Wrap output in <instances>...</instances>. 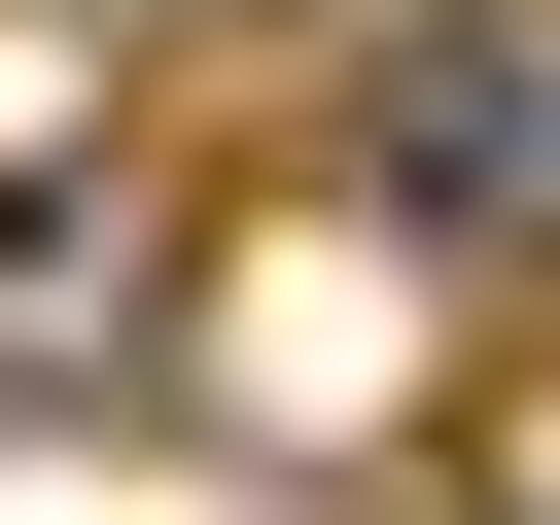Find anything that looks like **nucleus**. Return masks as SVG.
<instances>
[{
  "label": "nucleus",
  "mask_w": 560,
  "mask_h": 525,
  "mask_svg": "<svg viewBox=\"0 0 560 525\" xmlns=\"http://www.w3.org/2000/svg\"><path fill=\"white\" fill-rule=\"evenodd\" d=\"M385 140H420V210H560V70H490V35L385 70Z\"/></svg>",
  "instance_id": "f257e3e1"
}]
</instances>
